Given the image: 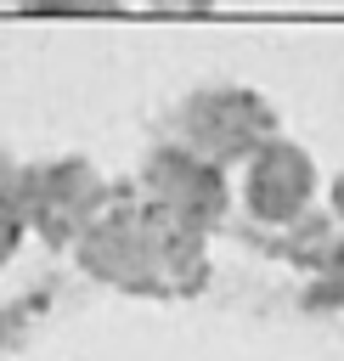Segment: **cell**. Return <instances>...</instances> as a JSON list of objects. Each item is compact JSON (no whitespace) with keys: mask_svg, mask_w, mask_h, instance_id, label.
Segmentation results:
<instances>
[{"mask_svg":"<svg viewBox=\"0 0 344 361\" xmlns=\"http://www.w3.org/2000/svg\"><path fill=\"white\" fill-rule=\"evenodd\" d=\"M28 11H118V0H23Z\"/></svg>","mask_w":344,"mask_h":361,"instance_id":"obj_2","label":"cell"},{"mask_svg":"<svg viewBox=\"0 0 344 361\" xmlns=\"http://www.w3.org/2000/svg\"><path fill=\"white\" fill-rule=\"evenodd\" d=\"M17 226H23V209H17V186L6 180V169H0V259L11 254V243H17Z\"/></svg>","mask_w":344,"mask_h":361,"instance_id":"obj_1","label":"cell"}]
</instances>
